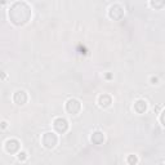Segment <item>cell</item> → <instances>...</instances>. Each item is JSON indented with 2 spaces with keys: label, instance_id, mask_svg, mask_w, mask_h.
Instances as JSON below:
<instances>
[{
  "label": "cell",
  "instance_id": "6da1fadb",
  "mask_svg": "<svg viewBox=\"0 0 165 165\" xmlns=\"http://www.w3.org/2000/svg\"><path fill=\"white\" fill-rule=\"evenodd\" d=\"M8 17L16 26H23L31 18V8L25 2H17L9 8Z\"/></svg>",
  "mask_w": 165,
  "mask_h": 165
},
{
  "label": "cell",
  "instance_id": "7a4b0ae2",
  "mask_svg": "<svg viewBox=\"0 0 165 165\" xmlns=\"http://www.w3.org/2000/svg\"><path fill=\"white\" fill-rule=\"evenodd\" d=\"M41 143H43L45 148L52 150L56 147V145L58 143V137H57V134H54L52 132H47L41 137Z\"/></svg>",
  "mask_w": 165,
  "mask_h": 165
},
{
  "label": "cell",
  "instance_id": "3957f363",
  "mask_svg": "<svg viewBox=\"0 0 165 165\" xmlns=\"http://www.w3.org/2000/svg\"><path fill=\"white\" fill-rule=\"evenodd\" d=\"M124 14H125V11H124V8L120 4H114L108 9V17L114 21H120L124 17Z\"/></svg>",
  "mask_w": 165,
  "mask_h": 165
},
{
  "label": "cell",
  "instance_id": "277c9868",
  "mask_svg": "<svg viewBox=\"0 0 165 165\" xmlns=\"http://www.w3.org/2000/svg\"><path fill=\"white\" fill-rule=\"evenodd\" d=\"M66 111L71 115H77L81 111V103L79 99L76 98H70L66 102Z\"/></svg>",
  "mask_w": 165,
  "mask_h": 165
},
{
  "label": "cell",
  "instance_id": "5b68a950",
  "mask_svg": "<svg viewBox=\"0 0 165 165\" xmlns=\"http://www.w3.org/2000/svg\"><path fill=\"white\" fill-rule=\"evenodd\" d=\"M13 101H14V103L18 104V106H23V104H26V102L29 101V95H27L26 90H23V89L16 90L14 94H13Z\"/></svg>",
  "mask_w": 165,
  "mask_h": 165
},
{
  "label": "cell",
  "instance_id": "8992f818",
  "mask_svg": "<svg viewBox=\"0 0 165 165\" xmlns=\"http://www.w3.org/2000/svg\"><path fill=\"white\" fill-rule=\"evenodd\" d=\"M53 126L58 133L63 134V133H66L68 130V121L65 117H57L56 120L53 121Z\"/></svg>",
  "mask_w": 165,
  "mask_h": 165
},
{
  "label": "cell",
  "instance_id": "52a82bcc",
  "mask_svg": "<svg viewBox=\"0 0 165 165\" xmlns=\"http://www.w3.org/2000/svg\"><path fill=\"white\" fill-rule=\"evenodd\" d=\"M5 151L8 154H16L20 151V141L16 138H11L5 142Z\"/></svg>",
  "mask_w": 165,
  "mask_h": 165
},
{
  "label": "cell",
  "instance_id": "ba28073f",
  "mask_svg": "<svg viewBox=\"0 0 165 165\" xmlns=\"http://www.w3.org/2000/svg\"><path fill=\"white\" fill-rule=\"evenodd\" d=\"M98 103H99V106H101V107H103V108L108 107L110 104L112 103V98H111V95H110V94H106V93L101 94L99 97H98Z\"/></svg>",
  "mask_w": 165,
  "mask_h": 165
},
{
  "label": "cell",
  "instance_id": "9c48e42d",
  "mask_svg": "<svg viewBox=\"0 0 165 165\" xmlns=\"http://www.w3.org/2000/svg\"><path fill=\"white\" fill-rule=\"evenodd\" d=\"M133 108H134V111L137 114H145L146 110H147V102L145 99H138V101H135Z\"/></svg>",
  "mask_w": 165,
  "mask_h": 165
},
{
  "label": "cell",
  "instance_id": "30bf717a",
  "mask_svg": "<svg viewBox=\"0 0 165 165\" xmlns=\"http://www.w3.org/2000/svg\"><path fill=\"white\" fill-rule=\"evenodd\" d=\"M90 141L93 142L94 145H102L104 142V134L102 132H94L90 137Z\"/></svg>",
  "mask_w": 165,
  "mask_h": 165
},
{
  "label": "cell",
  "instance_id": "8fae6325",
  "mask_svg": "<svg viewBox=\"0 0 165 165\" xmlns=\"http://www.w3.org/2000/svg\"><path fill=\"white\" fill-rule=\"evenodd\" d=\"M150 4L154 9H161L164 7L165 2L164 0H150Z\"/></svg>",
  "mask_w": 165,
  "mask_h": 165
},
{
  "label": "cell",
  "instance_id": "7c38bea8",
  "mask_svg": "<svg viewBox=\"0 0 165 165\" xmlns=\"http://www.w3.org/2000/svg\"><path fill=\"white\" fill-rule=\"evenodd\" d=\"M17 157H18V160H20V161H25V160L27 159V154L25 152V151H21V152H18Z\"/></svg>",
  "mask_w": 165,
  "mask_h": 165
},
{
  "label": "cell",
  "instance_id": "4fadbf2b",
  "mask_svg": "<svg viewBox=\"0 0 165 165\" xmlns=\"http://www.w3.org/2000/svg\"><path fill=\"white\" fill-rule=\"evenodd\" d=\"M126 163H128V164H137V163H138V159H137L134 155H130V156L128 157Z\"/></svg>",
  "mask_w": 165,
  "mask_h": 165
},
{
  "label": "cell",
  "instance_id": "5bb4252c",
  "mask_svg": "<svg viewBox=\"0 0 165 165\" xmlns=\"http://www.w3.org/2000/svg\"><path fill=\"white\" fill-rule=\"evenodd\" d=\"M151 84H159V79L156 76H152L151 77Z\"/></svg>",
  "mask_w": 165,
  "mask_h": 165
},
{
  "label": "cell",
  "instance_id": "9a60e30c",
  "mask_svg": "<svg viewBox=\"0 0 165 165\" xmlns=\"http://www.w3.org/2000/svg\"><path fill=\"white\" fill-rule=\"evenodd\" d=\"M7 125H8V123H7V121H2V124H0V126H2L3 129H5Z\"/></svg>",
  "mask_w": 165,
  "mask_h": 165
},
{
  "label": "cell",
  "instance_id": "2e32d148",
  "mask_svg": "<svg viewBox=\"0 0 165 165\" xmlns=\"http://www.w3.org/2000/svg\"><path fill=\"white\" fill-rule=\"evenodd\" d=\"M163 116H164V112H160V123H161V125H164V119H163Z\"/></svg>",
  "mask_w": 165,
  "mask_h": 165
},
{
  "label": "cell",
  "instance_id": "e0dca14e",
  "mask_svg": "<svg viewBox=\"0 0 165 165\" xmlns=\"http://www.w3.org/2000/svg\"><path fill=\"white\" fill-rule=\"evenodd\" d=\"M5 74H4V72H0V79H5Z\"/></svg>",
  "mask_w": 165,
  "mask_h": 165
},
{
  "label": "cell",
  "instance_id": "ac0fdd59",
  "mask_svg": "<svg viewBox=\"0 0 165 165\" xmlns=\"http://www.w3.org/2000/svg\"><path fill=\"white\" fill-rule=\"evenodd\" d=\"M106 77H107V79H111L112 75H111V74H107V75H106Z\"/></svg>",
  "mask_w": 165,
  "mask_h": 165
},
{
  "label": "cell",
  "instance_id": "d6986e66",
  "mask_svg": "<svg viewBox=\"0 0 165 165\" xmlns=\"http://www.w3.org/2000/svg\"><path fill=\"white\" fill-rule=\"evenodd\" d=\"M0 4H5V0H0Z\"/></svg>",
  "mask_w": 165,
  "mask_h": 165
}]
</instances>
